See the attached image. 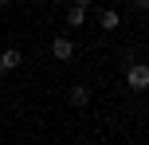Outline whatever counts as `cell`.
Here are the masks:
<instances>
[{
  "mask_svg": "<svg viewBox=\"0 0 149 145\" xmlns=\"http://www.w3.org/2000/svg\"><path fill=\"white\" fill-rule=\"evenodd\" d=\"M126 86L130 90H149V63H130L126 67Z\"/></svg>",
  "mask_w": 149,
  "mask_h": 145,
  "instance_id": "6da1fadb",
  "label": "cell"
},
{
  "mask_svg": "<svg viewBox=\"0 0 149 145\" xmlns=\"http://www.w3.org/2000/svg\"><path fill=\"white\" fill-rule=\"evenodd\" d=\"M51 55H55L59 63H67L71 55H74V43H71L67 35H55V39H51Z\"/></svg>",
  "mask_w": 149,
  "mask_h": 145,
  "instance_id": "7a4b0ae2",
  "label": "cell"
},
{
  "mask_svg": "<svg viewBox=\"0 0 149 145\" xmlns=\"http://www.w3.org/2000/svg\"><path fill=\"white\" fill-rule=\"evenodd\" d=\"M0 63H4V71H16L24 63V51L20 47H4V51H0Z\"/></svg>",
  "mask_w": 149,
  "mask_h": 145,
  "instance_id": "3957f363",
  "label": "cell"
},
{
  "mask_svg": "<svg viewBox=\"0 0 149 145\" xmlns=\"http://www.w3.org/2000/svg\"><path fill=\"white\" fill-rule=\"evenodd\" d=\"M67 102H71V106H86V102H90V86L74 83V86H71V94H67Z\"/></svg>",
  "mask_w": 149,
  "mask_h": 145,
  "instance_id": "277c9868",
  "label": "cell"
},
{
  "mask_svg": "<svg viewBox=\"0 0 149 145\" xmlns=\"http://www.w3.org/2000/svg\"><path fill=\"white\" fill-rule=\"evenodd\" d=\"M98 24H102L106 31H114V28H118V24H122V16L114 12V8H102V12H98Z\"/></svg>",
  "mask_w": 149,
  "mask_h": 145,
  "instance_id": "5b68a950",
  "label": "cell"
},
{
  "mask_svg": "<svg viewBox=\"0 0 149 145\" xmlns=\"http://www.w3.org/2000/svg\"><path fill=\"white\" fill-rule=\"evenodd\" d=\"M67 24H71V28H82V24H86V8L71 4V12H67Z\"/></svg>",
  "mask_w": 149,
  "mask_h": 145,
  "instance_id": "8992f818",
  "label": "cell"
},
{
  "mask_svg": "<svg viewBox=\"0 0 149 145\" xmlns=\"http://www.w3.org/2000/svg\"><path fill=\"white\" fill-rule=\"evenodd\" d=\"M134 12H149V0H134Z\"/></svg>",
  "mask_w": 149,
  "mask_h": 145,
  "instance_id": "52a82bcc",
  "label": "cell"
},
{
  "mask_svg": "<svg viewBox=\"0 0 149 145\" xmlns=\"http://www.w3.org/2000/svg\"><path fill=\"white\" fill-rule=\"evenodd\" d=\"M74 4H79V8H90V4H94V0H74Z\"/></svg>",
  "mask_w": 149,
  "mask_h": 145,
  "instance_id": "ba28073f",
  "label": "cell"
},
{
  "mask_svg": "<svg viewBox=\"0 0 149 145\" xmlns=\"http://www.w3.org/2000/svg\"><path fill=\"white\" fill-rule=\"evenodd\" d=\"M8 4H12V0H0V8H8Z\"/></svg>",
  "mask_w": 149,
  "mask_h": 145,
  "instance_id": "9c48e42d",
  "label": "cell"
},
{
  "mask_svg": "<svg viewBox=\"0 0 149 145\" xmlns=\"http://www.w3.org/2000/svg\"><path fill=\"white\" fill-rule=\"evenodd\" d=\"M0 78H4V63H0Z\"/></svg>",
  "mask_w": 149,
  "mask_h": 145,
  "instance_id": "30bf717a",
  "label": "cell"
}]
</instances>
